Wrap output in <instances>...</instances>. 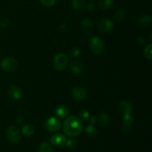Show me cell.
<instances>
[{
    "instance_id": "6da1fadb",
    "label": "cell",
    "mask_w": 152,
    "mask_h": 152,
    "mask_svg": "<svg viewBox=\"0 0 152 152\" xmlns=\"http://www.w3.org/2000/svg\"><path fill=\"white\" fill-rule=\"evenodd\" d=\"M65 134L71 137H77L81 134L83 129V125L81 120L78 117L70 116L67 117L62 126Z\"/></svg>"
},
{
    "instance_id": "7a4b0ae2",
    "label": "cell",
    "mask_w": 152,
    "mask_h": 152,
    "mask_svg": "<svg viewBox=\"0 0 152 152\" xmlns=\"http://www.w3.org/2000/svg\"><path fill=\"white\" fill-rule=\"evenodd\" d=\"M68 64V58L65 53H59L55 55L53 60V65L55 70L58 71H64Z\"/></svg>"
},
{
    "instance_id": "3957f363",
    "label": "cell",
    "mask_w": 152,
    "mask_h": 152,
    "mask_svg": "<svg viewBox=\"0 0 152 152\" xmlns=\"http://www.w3.org/2000/svg\"><path fill=\"white\" fill-rule=\"evenodd\" d=\"M91 50L95 54H101L105 50V42L99 37H94L89 42Z\"/></svg>"
},
{
    "instance_id": "277c9868",
    "label": "cell",
    "mask_w": 152,
    "mask_h": 152,
    "mask_svg": "<svg viewBox=\"0 0 152 152\" xmlns=\"http://www.w3.org/2000/svg\"><path fill=\"white\" fill-rule=\"evenodd\" d=\"M0 65H1V68L3 71L7 73H12L17 70L18 62L14 58L7 56L1 61Z\"/></svg>"
},
{
    "instance_id": "5b68a950",
    "label": "cell",
    "mask_w": 152,
    "mask_h": 152,
    "mask_svg": "<svg viewBox=\"0 0 152 152\" xmlns=\"http://www.w3.org/2000/svg\"><path fill=\"white\" fill-rule=\"evenodd\" d=\"M6 137L12 144H17L21 140V132L16 126H9L6 130Z\"/></svg>"
},
{
    "instance_id": "8992f818",
    "label": "cell",
    "mask_w": 152,
    "mask_h": 152,
    "mask_svg": "<svg viewBox=\"0 0 152 152\" xmlns=\"http://www.w3.org/2000/svg\"><path fill=\"white\" fill-rule=\"evenodd\" d=\"M60 120L55 117H50L45 122V128L49 132H56L60 129Z\"/></svg>"
},
{
    "instance_id": "52a82bcc",
    "label": "cell",
    "mask_w": 152,
    "mask_h": 152,
    "mask_svg": "<svg viewBox=\"0 0 152 152\" xmlns=\"http://www.w3.org/2000/svg\"><path fill=\"white\" fill-rule=\"evenodd\" d=\"M73 99L77 102H82L87 97V91L83 87H76L72 91Z\"/></svg>"
},
{
    "instance_id": "ba28073f",
    "label": "cell",
    "mask_w": 152,
    "mask_h": 152,
    "mask_svg": "<svg viewBox=\"0 0 152 152\" xmlns=\"http://www.w3.org/2000/svg\"><path fill=\"white\" fill-rule=\"evenodd\" d=\"M114 27V22L109 19H103L98 23V30L102 33H108L112 31Z\"/></svg>"
},
{
    "instance_id": "9c48e42d",
    "label": "cell",
    "mask_w": 152,
    "mask_h": 152,
    "mask_svg": "<svg viewBox=\"0 0 152 152\" xmlns=\"http://www.w3.org/2000/svg\"><path fill=\"white\" fill-rule=\"evenodd\" d=\"M132 108L131 104L126 100H122L118 104V111L120 115L123 117L132 114Z\"/></svg>"
},
{
    "instance_id": "30bf717a",
    "label": "cell",
    "mask_w": 152,
    "mask_h": 152,
    "mask_svg": "<svg viewBox=\"0 0 152 152\" xmlns=\"http://www.w3.org/2000/svg\"><path fill=\"white\" fill-rule=\"evenodd\" d=\"M50 142H51L52 145L55 147H57V148H61V147L64 146L65 145V142H66V137H65V135H63L62 134H55L53 136L50 137Z\"/></svg>"
},
{
    "instance_id": "8fae6325",
    "label": "cell",
    "mask_w": 152,
    "mask_h": 152,
    "mask_svg": "<svg viewBox=\"0 0 152 152\" xmlns=\"http://www.w3.org/2000/svg\"><path fill=\"white\" fill-rule=\"evenodd\" d=\"M134 118L132 115H128L123 117V126H122V132L125 134H129L132 132L133 126Z\"/></svg>"
},
{
    "instance_id": "7c38bea8",
    "label": "cell",
    "mask_w": 152,
    "mask_h": 152,
    "mask_svg": "<svg viewBox=\"0 0 152 152\" xmlns=\"http://www.w3.org/2000/svg\"><path fill=\"white\" fill-rule=\"evenodd\" d=\"M8 94L12 99L17 101L22 97V91L19 86L13 85L9 88Z\"/></svg>"
},
{
    "instance_id": "4fadbf2b",
    "label": "cell",
    "mask_w": 152,
    "mask_h": 152,
    "mask_svg": "<svg viewBox=\"0 0 152 152\" xmlns=\"http://www.w3.org/2000/svg\"><path fill=\"white\" fill-rule=\"evenodd\" d=\"M152 19L150 15L145 14L141 16L137 20V25L140 28H145L149 27L151 25Z\"/></svg>"
},
{
    "instance_id": "5bb4252c",
    "label": "cell",
    "mask_w": 152,
    "mask_h": 152,
    "mask_svg": "<svg viewBox=\"0 0 152 152\" xmlns=\"http://www.w3.org/2000/svg\"><path fill=\"white\" fill-rule=\"evenodd\" d=\"M81 28L83 32L87 34H91L93 32V25L91 21L88 18H84L81 22Z\"/></svg>"
},
{
    "instance_id": "9a60e30c",
    "label": "cell",
    "mask_w": 152,
    "mask_h": 152,
    "mask_svg": "<svg viewBox=\"0 0 152 152\" xmlns=\"http://www.w3.org/2000/svg\"><path fill=\"white\" fill-rule=\"evenodd\" d=\"M69 110L65 105H59L56 108V115L58 119H65L68 117Z\"/></svg>"
},
{
    "instance_id": "2e32d148",
    "label": "cell",
    "mask_w": 152,
    "mask_h": 152,
    "mask_svg": "<svg viewBox=\"0 0 152 152\" xmlns=\"http://www.w3.org/2000/svg\"><path fill=\"white\" fill-rule=\"evenodd\" d=\"M96 118H97V123L101 127L106 126L109 122V116L105 112H101Z\"/></svg>"
},
{
    "instance_id": "e0dca14e",
    "label": "cell",
    "mask_w": 152,
    "mask_h": 152,
    "mask_svg": "<svg viewBox=\"0 0 152 152\" xmlns=\"http://www.w3.org/2000/svg\"><path fill=\"white\" fill-rule=\"evenodd\" d=\"M71 69L74 74H81L83 71V64L80 62V61H73L71 64Z\"/></svg>"
},
{
    "instance_id": "ac0fdd59",
    "label": "cell",
    "mask_w": 152,
    "mask_h": 152,
    "mask_svg": "<svg viewBox=\"0 0 152 152\" xmlns=\"http://www.w3.org/2000/svg\"><path fill=\"white\" fill-rule=\"evenodd\" d=\"M22 133L26 137H31L34 134V128L32 125L26 124L22 126Z\"/></svg>"
},
{
    "instance_id": "d6986e66",
    "label": "cell",
    "mask_w": 152,
    "mask_h": 152,
    "mask_svg": "<svg viewBox=\"0 0 152 152\" xmlns=\"http://www.w3.org/2000/svg\"><path fill=\"white\" fill-rule=\"evenodd\" d=\"M114 4L113 0H99L98 2V5L102 10H108L112 7Z\"/></svg>"
},
{
    "instance_id": "ffe728a7",
    "label": "cell",
    "mask_w": 152,
    "mask_h": 152,
    "mask_svg": "<svg viewBox=\"0 0 152 152\" xmlns=\"http://www.w3.org/2000/svg\"><path fill=\"white\" fill-rule=\"evenodd\" d=\"M86 0H72L71 5L72 7L76 10H80L84 8L86 6Z\"/></svg>"
},
{
    "instance_id": "44dd1931",
    "label": "cell",
    "mask_w": 152,
    "mask_h": 152,
    "mask_svg": "<svg viewBox=\"0 0 152 152\" xmlns=\"http://www.w3.org/2000/svg\"><path fill=\"white\" fill-rule=\"evenodd\" d=\"M128 12L125 9H120L114 14L115 19L118 21H123L127 18Z\"/></svg>"
},
{
    "instance_id": "7402d4cb",
    "label": "cell",
    "mask_w": 152,
    "mask_h": 152,
    "mask_svg": "<svg viewBox=\"0 0 152 152\" xmlns=\"http://www.w3.org/2000/svg\"><path fill=\"white\" fill-rule=\"evenodd\" d=\"M86 133L87 136L90 137H93L96 136V134H97V131H96L94 125H88L86 128Z\"/></svg>"
},
{
    "instance_id": "603a6c76",
    "label": "cell",
    "mask_w": 152,
    "mask_h": 152,
    "mask_svg": "<svg viewBox=\"0 0 152 152\" xmlns=\"http://www.w3.org/2000/svg\"><path fill=\"white\" fill-rule=\"evenodd\" d=\"M39 152H53L51 145L48 142H42L38 148Z\"/></svg>"
},
{
    "instance_id": "cb8c5ba5",
    "label": "cell",
    "mask_w": 152,
    "mask_h": 152,
    "mask_svg": "<svg viewBox=\"0 0 152 152\" xmlns=\"http://www.w3.org/2000/svg\"><path fill=\"white\" fill-rule=\"evenodd\" d=\"M90 117V114H89L88 111L86 109H82L80 111V113H79V118L82 120H84V121H86L88 120Z\"/></svg>"
},
{
    "instance_id": "d4e9b609",
    "label": "cell",
    "mask_w": 152,
    "mask_h": 152,
    "mask_svg": "<svg viewBox=\"0 0 152 152\" xmlns=\"http://www.w3.org/2000/svg\"><path fill=\"white\" fill-rule=\"evenodd\" d=\"M144 56L145 58L151 60L152 59V45L149 44L145 47V50H144Z\"/></svg>"
},
{
    "instance_id": "484cf974",
    "label": "cell",
    "mask_w": 152,
    "mask_h": 152,
    "mask_svg": "<svg viewBox=\"0 0 152 152\" xmlns=\"http://www.w3.org/2000/svg\"><path fill=\"white\" fill-rule=\"evenodd\" d=\"M77 140L74 138H70V139L67 140L66 142H65V145L70 149H72V148H74L76 146H77Z\"/></svg>"
},
{
    "instance_id": "4316f807",
    "label": "cell",
    "mask_w": 152,
    "mask_h": 152,
    "mask_svg": "<svg viewBox=\"0 0 152 152\" xmlns=\"http://www.w3.org/2000/svg\"><path fill=\"white\" fill-rule=\"evenodd\" d=\"M69 53H70V56H71V57H77V56L80 54V48L77 47L73 48L70 50Z\"/></svg>"
},
{
    "instance_id": "83f0119b",
    "label": "cell",
    "mask_w": 152,
    "mask_h": 152,
    "mask_svg": "<svg viewBox=\"0 0 152 152\" xmlns=\"http://www.w3.org/2000/svg\"><path fill=\"white\" fill-rule=\"evenodd\" d=\"M40 1L45 7H51L56 3V0H40Z\"/></svg>"
},
{
    "instance_id": "f1b7e54d",
    "label": "cell",
    "mask_w": 152,
    "mask_h": 152,
    "mask_svg": "<svg viewBox=\"0 0 152 152\" xmlns=\"http://www.w3.org/2000/svg\"><path fill=\"white\" fill-rule=\"evenodd\" d=\"M59 31L62 33H65L67 31H68V27H67V25L65 23H62V25L59 27Z\"/></svg>"
},
{
    "instance_id": "f546056e",
    "label": "cell",
    "mask_w": 152,
    "mask_h": 152,
    "mask_svg": "<svg viewBox=\"0 0 152 152\" xmlns=\"http://www.w3.org/2000/svg\"><path fill=\"white\" fill-rule=\"evenodd\" d=\"M137 42L139 43L140 45H144L145 44V42H146V40H145V39L144 38V37H138L137 39Z\"/></svg>"
},
{
    "instance_id": "4dcf8cb0",
    "label": "cell",
    "mask_w": 152,
    "mask_h": 152,
    "mask_svg": "<svg viewBox=\"0 0 152 152\" xmlns=\"http://www.w3.org/2000/svg\"><path fill=\"white\" fill-rule=\"evenodd\" d=\"M88 10L90 12H94L95 10V9H96V7H95L94 3H90V4L88 5Z\"/></svg>"
},
{
    "instance_id": "1f68e13d",
    "label": "cell",
    "mask_w": 152,
    "mask_h": 152,
    "mask_svg": "<svg viewBox=\"0 0 152 152\" xmlns=\"http://www.w3.org/2000/svg\"><path fill=\"white\" fill-rule=\"evenodd\" d=\"M90 123H91V124H92V125L96 124V123H97V118H96V117H94H94H91Z\"/></svg>"
},
{
    "instance_id": "d6a6232c",
    "label": "cell",
    "mask_w": 152,
    "mask_h": 152,
    "mask_svg": "<svg viewBox=\"0 0 152 152\" xmlns=\"http://www.w3.org/2000/svg\"><path fill=\"white\" fill-rule=\"evenodd\" d=\"M16 121H17V123H19V124H21V123H24V121H25L24 117H22V116H20V117H17V119H16Z\"/></svg>"
}]
</instances>
